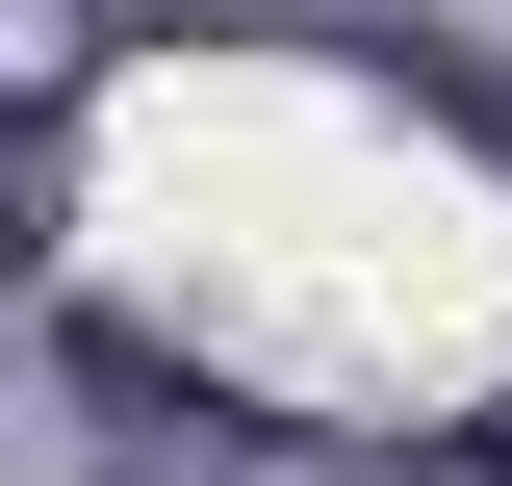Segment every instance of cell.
<instances>
[{
    "label": "cell",
    "instance_id": "6da1fadb",
    "mask_svg": "<svg viewBox=\"0 0 512 486\" xmlns=\"http://www.w3.org/2000/svg\"><path fill=\"white\" fill-rule=\"evenodd\" d=\"M436 486H512V384H487V410H461V435H436Z\"/></svg>",
    "mask_w": 512,
    "mask_h": 486
}]
</instances>
